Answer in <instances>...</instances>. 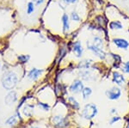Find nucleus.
Returning a JSON list of instances; mask_svg holds the SVG:
<instances>
[{
    "label": "nucleus",
    "instance_id": "nucleus-17",
    "mask_svg": "<svg viewBox=\"0 0 129 128\" xmlns=\"http://www.w3.org/2000/svg\"><path fill=\"white\" fill-rule=\"evenodd\" d=\"M16 116H11V117H10V118L7 119V121H6V125H13L14 124H16Z\"/></svg>",
    "mask_w": 129,
    "mask_h": 128
},
{
    "label": "nucleus",
    "instance_id": "nucleus-18",
    "mask_svg": "<svg viewBox=\"0 0 129 128\" xmlns=\"http://www.w3.org/2000/svg\"><path fill=\"white\" fill-rule=\"evenodd\" d=\"M94 45L98 47H101L103 46V40H102L101 38L99 37H95L94 38Z\"/></svg>",
    "mask_w": 129,
    "mask_h": 128
},
{
    "label": "nucleus",
    "instance_id": "nucleus-20",
    "mask_svg": "<svg viewBox=\"0 0 129 128\" xmlns=\"http://www.w3.org/2000/svg\"><path fill=\"white\" fill-rule=\"evenodd\" d=\"M71 18H72V21H76V22H78V21L80 20L79 16H78L76 12H72V13L71 14Z\"/></svg>",
    "mask_w": 129,
    "mask_h": 128
},
{
    "label": "nucleus",
    "instance_id": "nucleus-5",
    "mask_svg": "<svg viewBox=\"0 0 129 128\" xmlns=\"http://www.w3.org/2000/svg\"><path fill=\"white\" fill-rule=\"evenodd\" d=\"M52 121L57 128H64L67 125L66 124V119L62 116H54L52 119Z\"/></svg>",
    "mask_w": 129,
    "mask_h": 128
},
{
    "label": "nucleus",
    "instance_id": "nucleus-30",
    "mask_svg": "<svg viewBox=\"0 0 129 128\" xmlns=\"http://www.w3.org/2000/svg\"><path fill=\"white\" fill-rule=\"evenodd\" d=\"M0 68H1V64H0Z\"/></svg>",
    "mask_w": 129,
    "mask_h": 128
},
{
    "label": "nucleus",
    "instance_id": "nucleus-4",
    "mask_svg": "<svg viewBox=\"0 0 129 128\" xmlns=\"http://www.w3.org/2000/svg\"><path fill=\"white\" fill-rule=\"evenodd\" d=\"M87 47H88L89 50L92 51L93 53H94L96 55V56H98L100 58V59H105V57H106L105 53L103 50H102L100 47L95 46L94 44H89V43H88V42H87Z\"/></svg>",
    "mask_w": 129,
    "mask_h": 128
},
{
    "label": "nucleus",
    "instance_id": "nucleus-23",
    "mask_svg": "<svg viewBox=\"0 0 129 128\" xmlns=\"http://www.w3.org/2000/svg\"><path fill=\"white\" fill-rule=\"evenodd\" d=\"M123 71L126 73H129V62L124 64V68H123Z\"/></svg>",
    "mask_w": 129,
    "mask_h": 128
},
{
    "label": "nucleus",
    "instance_id": "nucleus-22",
    "mask_svg": "<svg viewBox=\"0 0 129 128\" xmlns=\"http://www.w3.org/2000/svg\"><path fill=\"white\" fill-rule=\"evenodd\" d=\"M79 66L81 68H84V69H86V68H88L89 66V62H88V61H83L82 63L79 64Z\"/></svg>",
    "mask_w": 129,
    "mask_h": 128
},
{
    "label": "nucleus",
    "instance_id": "nucleus-25",
    "mask_svg": "<svg viewBox=\"0 0 129 128\" xmlns=\"http://www.w3.org/2000/svg\"><path fill=\"white\" fill-rule=\"evenodd\" d=\"M39 106H41L42 108H45V110H48V108H49V106H48V105L43 104V103H41V102L39 103Z\"/></svg>",
    "mask_w": 129,
    "mask_h": 128
},
{
    "label": "nucleus",
    "instance_id": "nucleus-3",
    "mask_svg": "<svg viewBox=\"0 0 129 128\" xmlns=\"http://www.w3.org/2000/svg\"><path fill=\"white\" fill-rule=\"evenodd\" d=\"M120 95H121V91L119 88H112L109 90L108 91H106V96H108V98H109L110 100H117L120 98Z\"/></svg>",
    "mask_w": 129,
    "mask_h": 128
},
{
    "label": "nucleus",
    "instance_id": "nucleus-27",
    "mask_svg": "<svg viewBox=\"0 0 129 128\" xmlns=\"http://www.w3.org/2000/svg\"><path fill=\"white\" fill-rule=\"evenodd\" d=\"M44 2V0H37V2H36V5H41V4Z\"/></svg>",
    "mask_w": 129,
    "mask_h": 128
},
{
    "label": "nucleus",
    "instance_id": "nucleus-28",
    "mask_svg": "<svg viewBox=\"0 0 129 128\" xmlns=\"http://www.w3.org/2000/svg\"><path fill=\"white\" fill-rule=\"evenodd\" d=\"M31 128H39V127H36V126H34V127H31Z\"/></svg>",
    "mask_w": 129,
    "mask_h": 128
},
{
    "label": "nucleus",
    "instance_id": "nucleus-6",
    "mask_svg": "<svg viewBox=\"0 0 129 128\" xmlns=\"http://www.w3.org/2000/svg\"><path fill=\"white\" fill-rule=\"evenodd\" d=\"M113 42L118 48H120V49H125V50H126V49H127V47H129L128 41L126 40H125V39L116 38V39H114Z\"/></svg>",
    "mask_w": 129,
    "mask_h": 128
},
{
    "label": "nucleus",
    "instance_id": "nucleus-11",
    "mask_svg": "<svg viewBox=\"0 0 129 128\" xmlns=\"http://www.w3.org/2000/svg\"><path fill=\"white\" fill-rule=\"evenodd\" d=\"M113 80L115 83H117L118 85H120L125 82V78L121 74H120L119 72H114L113 73Z\"/></svg>",
    "mask_w": 129,
    "mask_h": 128
},
{
    "label": "nucleus",
    "instance_id": "nucleus-2",
    "mask_svg": "<svg viewBox=\"0 0 129 128\" xmlns=\"http://www.w3.org/2000/svg\"><path fill=\"white\" fill-rule=\"evenodd\" d=\"M96 114H97V108L95 105L92 104V103H89V104L85 105L82 113V115L84 119H90L94 118Z\"/></svg>",
    "mask_w": 129,
    "mask_h": 128
},
{
    "label": "nucleus",
    "instance_id": "nucleus-8",
    "mask_svg": "<svg viewBox=\"0 0 129 128\" xmlns=\"http://www.w3.org/2000/svg\"><path fill=\"white\" fill-rule=\"evenodd\" d=\"M16 99H17V96H16V93L15 91H10L7 96H5V102L6 105H12L14 102H16Z\"/></svg>",
    "mask_w": 129,
    "mask_h": 128
},
{
    "label": "nucleus",
    "instance_id": "nucleus-24",
    "mask_svg": "<svg viewBox=\"0 0 129 128\" xmlns=\"http://www.w3.org/2000/svg\"><path fill=\"white\" fill-rule=\"evenodd\" d=\"M120 117H112V119H111V120H110V124H111V125H113V124L114 123V122H117L118 120H120Z\"/></svg>",
    "mask_w": 129,
    "mask_h": 128
},
{
    "label": "nucleus",
    "instance_id": "nucleus-10",
    "mask_svg": "<svg viewBox=\"0 0 129 128\" xmlns=\"http://www.w3.org/2000/svg\"><path fill=\"white\" fill-rule=\"evenodd\" d=\"M73 52L74 53L76 54L77 57H81L82 56V53H83V48L82 46H81V43L80 41H76V42L73 44Z\"/></svg>",
    "mask_w": 129,
    "mask_h": 128
},
{
    "label": "nucleus",
    "instance_id": "nucleus-16",
    "mask_svg": "<svg viewBox=\"0 0 129 128\" xmlns=\"http://www.w3.org/2000/svg\"><path fill=\"white\" fill-rule=\"evenodd\" d=\"M35 10V5H34V3L33 2H29L28 4V8H27V13L28 15H30L31 13H33Z\"/></svg>",
    "mask_w": 129,
    "mask_h": 128
},
{
    "label": "nucleus",
    "instance_id": "nucleus-1",
    "mask_svg": "<svg viewBox=\"0 0 129 128\" xmlns=\"http://www.w3.org/2000/svg\"><path fill=\"white\" fill-rule=\"evenodd\" d=\"M18 81L17 76L15 72L9 71L4 75L2 77V85L7 90H10L15 88Z\"/></svg>",
    "mask_w": 129,
    "mask_h": 128
},
{
    "label": "nucleus",
    "instance_id": "nucleus-19",
    "mask_svg": "<svg viewBox=\"0 0 129 128\" xmlns=\"http://www.w3.org/2000/svg\"><path fill=\"white\" fill-rule=\"evenodd\" d=\"M18 59L22 63H26L29 59V56L28 55H20V56H18Z\"/></svg>",
    "mask_w": 129,
    "mask_h": 128
},
{
    "label": "nucleus",
    "instance_id": "nucleus-7",
    "mask_svg": "<svg viewBox=\"0 0 129 128\" xmlns=\"http://www.w3.org/2000/svg\"><path fill=\"white\" fill-rule=\"evenodd\" d=\"M84 90V84L80 80H76L70 86V90L73 93H79Z\"/></svg>",
    "mask_w": 129,
    "mask_h": 128
},
{
    "label": "nucleus",
    "instance_id": "nucleus-14",
    "mask_svg": "<svg viewBox=\"0 0 129 128\" xmlns=\"http://www.w3.org/2000/svg\"><path fill=\"white\" fill-rule=\"evenodd\" d=\"M33 108L34 106H31V105H27L23 109V113L26 116H30L31 113H33Z\"/></svg>",
    "mask_w": 129,
    "mask_h": 128
},
{
    "label": "nucleus",
    "instance_id": "nucleus-9",
    "mask_svg": "<svg viewBox=\"0 0 129 128\" xmlns=\"http://www.w3.org/2000/svg\"><path fill=\"white\" fill-rule=\"evenodd\" d=\"M43 72L42 70H40V69H36V68H34L32 69L31 71L28 72V77L29 79L33 80V81H35L41 75V73Z\"/></svg>",
    "mask_w": 129,
    "mask_h": 128
},
{
    "label": "nucleus",
    "instance_id": "nucleus-29",
    "mask_svg": "<svg viewBox=\"0 0 129 128\" xmlns=\"http://www.w3.org/2000/svg\"><path fill=\"white\" fill-rule=\"evenodd\" d=\"M127 128H129V123H128V125H127Z\"/></svg>",
    "mask_w": 129,
    "mask_h": 128
},
{
    "label": "nucleus",
    "instance_id": "nucleus-26",
    "mask_svg": "<svg viewBox=\"0 0 129 128\" xmlns=\"http://www.w3.org/2000/svg\"><path fill=\"white\" fill-rule=\"evenodd\" d=\"M64 3H67V4H74L76 3L78 0H63Z\"/></svg>",
    "mask_w": 129,
    "mask_h": 128
},
{
    "label": "nucleus",
    "instance_id": "nucleus-13",
    "mask_svg": "<svg viewBox=\"0 0 129 128\" xmlns=\"http://www.w3.org/2000/svg\"><path fill=\"white\" fill-rule=\"evenodd\" d=\"M109 28L111 29H121L123 26L119 21H114V22H111L109 23Z\"/></svg>",
    "mask_w": 129,
    "mask_h": 128
},
{
    "label": "nucleus",
    "instance_id": "nucleus-15",
    "mask_svg": "<svg viewBox=\"0 0 129 128\" xmlns=\"http://www.w3.org/2000/svg\"><path fill=\"white\" fill-rule=\"evenodd\" d=\"M82 93H83V96H84V99H87L91 95V93H92V90H91L90 88H88V87H87V88H84V90H82Z\"/></svg>",
    "mask_w": 129,
    "mask_h": 128
},
{
    "label": "nucleus",
    "instance_id": "nucleus-21",
    "mask_svg": "<svg viewBox=\"0 0 129 128\" xmlns=\"http://www.w3.org/2000/svg\"><path fill=\"white\" fill-rule=\"evenodd\" d=\"M69 101H70V102H72V104L73 105L75 108H78L79 105H78V103L77 102V101L75 100L73 97H69Z\"/></svg>",
    "mask_w": 129,
    "mask_h": 128
},
{
    "label": "nucleus",
    "instance_id": "nucleus-12",
    "mask_svg": "<svg viewBox=\"0 0 129 128\" xmlns=\"http://www.w3.org/2000/svg\"><path fill=\"white\" fill-rule=\"evenodd\" d=\"M62 22H63V31L66 32L69 29V17L66 14H64L62 16Z\"/></svg>",
    "mask_w": 129,
    "mask_h": 128
}]
</instances>
